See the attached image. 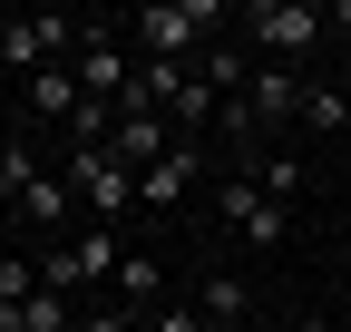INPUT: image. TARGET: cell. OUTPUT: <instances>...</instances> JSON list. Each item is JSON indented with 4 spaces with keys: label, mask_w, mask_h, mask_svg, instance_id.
Returning <instances> with one entry per match:
<instances>
[{
    "label": "cell",
    "mask_w": 351,
    "mask_h": 332,
    "mask_svg": "<svg viewBox=\"0 0 351 332\" xmlns=\"http://www.w3.org/2000/svg\"><path fill=\"white\" fill-rule=\"evenodd\" d=\"M234 29H244V49H254V59H274V69H302V59L322 49L332 10H313V0H254V10H234Z\"/></svg>",
    "instance_id": "1"
},
{
    "label": "cell",
    "mask_w": 351,
    "mask_h": 332,
    "mask_svg": "<svg viewBox=\"0 0 351 332\" xmlns=\"http://www.w3.org/2000/svg\"><path fill=\"white\" fill-rule=\"evenodd\" d=\"M59 176L78 186L88 225H127V205H137V166H117L108 147H69V156H59Z\"/></svg>",
    "instance_id": "2"
},
{
    "label": "cell",
    "mask_w": 351,
    "mask_h": 332,
    "mask_svg": "<svg viewBox=\"0 0 351 332\" xmlns=\"http://www.w3.org/2000/svg\"><path fill=\"white\" fill-rule=\"evenodd\" d=\"M215 215H225V225L244 235V254H274V244L293 235V205H283V195H263V186L244 176V166H234L225 186H215Z\"/></svg>",
    "instance_id": "3"
},
{
    "label": "cell",
    "mask_w": 351,
    "mask_h": 332,
    "mask_svg": "<svg viewBox=\"0 0 351 332\" xmlns=\"http://www.w3.org/2000/svg\"><path fill=\"white\" fill-rule=\"evenodd\" d=\"M205 29H225L215 0H147L137 10V59H195Z\"/></svg>",
    "instance_id": "4"
},
{
    "label": "cell",
    "mask_w": 351,
    "mask_h": 332,
    "mask_svg": "<svg viewBox=\"0 0 351 332\" xmlns=\"http://www.w3.org/2000/svg\"><path fill=\"white\" fill-rule=\"evenodd\" d=\"M69 69H78V88H88V108H127V49H117L108 29H88Z\"/></svg>",
    "instance_id": "5"
},
{
    "label": "cell",
    "mask_w": 351,
    "mask_h": 332,
    "mask_svg": "<svg viewBox=\"0 0 351 332\" xmlns=\"http://www.w3.org/2000/svg\"><path fill=\"white\" fill-rule=\"evenodd\" d=\"M195 166H205V147H195V137H176V147L147 166V176H137V205H147V215H176V205H186V186H195Z\"/></svg>",
    "instance_id": "6"
},
{
    "label": "cell",
    "mask_w": 351,
    "mask_h": 332,
    "mask_svg": "<svg viewBox=\"0 0 351 332\" xmlns=\"http://www.w3.org/2000/svg\"><path fill=\"white\" fill-rule=\"evenodd\" d=\"M166 147H176V117H166V108H117V137H108L117 166H137V176H147Z\"/></svg>",
    "instance_id": "7"
},
{
    "label": "cell",
    "mask_w": 351,
    "mask_h": 332,
    "mask_svg": "<svg viewBox=\"0 0 351 332\" xmlns=\"http://www.w3.org/2000/svg\"><path fill=\"white\" fill-rule=\"evenodd\" d=\"M20 117H59V128H78V117H88V88H78V69H39L29 88H20Z\"/></svg>",
    "instance_id": "8"
},
{
    "label": "cell",
    "mask_w": 351,
    "mask_h": 332,
    "mask_svg": "<svg viewBox=\"0 0 351 332\" xmlns=\"http://www.w3.org/2000/svg\"><path fill=\"white\" fill-rule=\"evenodd\" d=\"M69 205H78V186H69L59 166H49V176H39V186L20 195V225H29L39 244H59V235H69Z\"/></svg>",
    "instance_id": "9"
},
{
    "label": "cell",
    "mask_w": 351,
    "mask_h": 332,
    "mask_svg": "<svg viewBox=\"0 0 351 332\" xmlns=\"http://www.w3.org/2000/svg\"><path fill=\"white\" fill-rule=\"evenodd\" d=\"M108 294H117L127 313H156V303H166V264H156V254H147V244H137V254H127V264H117V283H108Z\"/></svg>",
    "instance_id": "10"
},
{
    "label": "cell",
    "mask_w": 351,
    "mask_h": 332,
    "mask_svg": "<svg viewBox=\"0 0 351 332\" xmlns=\"http://www.w3.org/2000/svg\"><path fill=\"white\" fill-rule=\"evenodd\" d=\"M195 313H205V322H225V332H244V313H254V283L215 264V274H205V294H195Z\"/></svg>",
    "instance_id": "11"
},
{
    "label": "cell",
    "mask_w": 351,
    "mask_h": 332,
    "mask_svg": "<svg viewBox=\"0 0 351 332\" xmlns=\"http://www.w3.org/2000/svg\"><path fill=\"white\" fill-rule=\"evenodd\" d=\"M39 176H49V166L29 156V137H0V215H20V195H29Z\"/></svg>",
    "instance_id": "12"
},
{
    "label": "cell",
    "mask_w": 351,
    "mask_h": 332,
    "mask_svg": "<svg viewBox=\"0 0 351 332\" xmlns=\"http://www.w3.org/2000/svg\"><path fill=\"white\" fill-rule=\"evenodd\" d=\"M293 117H302V128H313V137H341V128H351V98L332 88V78H313V88H302V108H293Z\"/></svg>",
    "instance_id": "13"
},
{
    "label": "cell",
    "mask_w": 351,
    "mask_h": 332,
    "mask_svg": "<svg viewBox=\"0 0 351 332\" xmlns=\"http://www.w3.org/2000/svg\"><path fill=\"white\" fill-rule=\"evenodd\" d=\"M39 294V254H0V303H29Z\"/></svg>",
    "instance_id": "14"
},
{
    "label": "cell",
    "mask_w": 351,
    "mask_h": 332,
    "mask_svg": "<svg viewBox=\"0 0 351 332\" xmlns=\"http://www.w3.org/2000/svg\"><path fill=\"white\" fill-rule=\"evenodd\" d=\"M147 332H205V313H195V303H156V313H147Z\"/></svg>",
    "instance_id": "15"
},
{
    "label": "cell",
    "mask_w": 351,
    "mask_h": 332,
    "mask_svg": "<svg viewBox=\"0 0 351 332\" xmlns=\"http://www.w3.org/2000/svg\"><path fill=\"white\" fill-rule=\"evenodd\" d=\"M332 29H341V59H351V0H341V10H332Z\"/></svg>",
    "instance_id": "16"
},
{
    "label": "cell",
    "mask_w": 351,
    "mask_h": 332,
    "mask_svg": "<svg viewBox=\"0 0 351 332\" xmlns=\"http://www.w3.org/2000/svg\"><path fill=\"white\" fill-rule=\"evenodd\" d=\"M293 332H332V313H302V322H293Z\"/></svg>",
    "instance_id": "17"
},
{
    "label": "cell",
    "mask_w": 351,
    "mask_h": 332,
    "mask_svg": "<svg viewBox=\"0 0 351 332\" xmlns=\"http://www.w3.org/2000/svg\"><path fill=\"white\" fill-rule=\"evenodd\" d=\"M205 332H225V322H205Z\"/></svg>",
    "instance_id": "18"
}]
</instances>
